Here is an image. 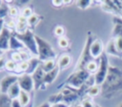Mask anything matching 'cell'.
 Returning a JSON list of instances; mask_svg holds the SVG:
<instances>
[{
	"label": "cell",
	"instance_id": "cell-35",
	"mask_svg": "<svg viewBox=\"0 0 122 107\" xmlns=\"http://www.w3.org/2000/svg\"><path fill=\"white\" fill-rule=\"evenodd\" d=\"M81 105H82L83 107H94L92 101L90 98H84V99L82 100V102H81Z\"/></svg>",
	"mask_w": 122,
	"mask_h": 107
},
{
	"label": "cell",
	"instance_id": "cell-12",
	"mask_svg": "<svg viewBox=\"0 0 122 107\" xmlns=\"http://www.w3.org/2000/svg\"><path fill=\"white\" fill-rule=\"evenodd\" d=\"M29 29L28 26V20L26 17L20 15L16 19V27H15V32L16 33H24Z\"/></svg>",
	"mask_w": 122,
	"mask_h": 107
},
{
	"label": "cell",
	"instance_id": "cell-30",
	"mask_svg": "<svg viewBox=\"0 0 122 107\" xmlns=\"http://www.w3.org/2000/svg\"><path fill=\"white\" fill-rule=\"evenodd\" d=\"M53 33L55 36H58L59 38L64 37V33H65V29L62 26H56L53 29Z\"/></svg>",
	"mask_w": 122,
	"mask_h": 107
},
{
	"label": "cell",
	"instance_id": "cell-3",
	"mask_svg": "<svg viewBox=\"0 0 122 107\" xmlns=\"http://www.w3.org/2000/svg\"><path fill=\"white\" fill-rule=\"evenodd\" d=\"M35 41H36L37 50H38L37 57L40 60V62L54 59V57L56 56V53L53 50L51 44L47 40H45L44 38H42L38 35H35Z\"/></svg>",
	"mask_w": 122,
	"mask_h": 107
},
{
	"label": "cell",
	"instance_id": "cell-45",
	"mask_svg": "<svg viewBox=\"0 0 122 107\" xmlns=\"http://www.w3.org/2000/svg\"><path fill=\"white\" fill-rule=\"evenodd\" d=\"M118 107H122V103H121V104H120V105H119Z\"/></svg>",
	"mask_w": 122,
	"mask_h": 107
},
{
	"label": "cell",
	"instance_id": "cell-39",
	"mask_svg": "<svg viewBox=\"0 0 122 107\" xmlns=\"http://www.w3.org/2000/svg\"><path fill=\"white\" fill-rule=\"evenodd\" d=\"M51 3H52V5L55 6V7H61V6L64 4V1H61V0L56 1V0H54V1H51Z\"/></svg>",
	"mask_w": 122,
	"mask_h": 107
},
{
	"label": "cell",
	"instance_id": "cell-4",
	"mask_svg": "<svg viewBox=\"0 0 122 107\" xmlns=\"http://www.w3.org/2000/svg\"><path fill=\"white\" fill-rule=\"evenodd\" d=\"M15 37L24 45V46L34 56H38V50H37V45L35 41V34L33 33V30L28 29L24 33H13Z\"/></svg>",
	"mask_w": 122,
	"mask_h": 107
},
{
	"label": "cell",
	"instance_id": "cell-19",
	"mask_svg": "<svg viewBox=\"0 0 122 107\" xmlns=\"http://www.w3.org/2000/svg\"><path fill=\"white\" fill-rule=\"evenodd\" d=\"M40 65H41V67H42V69L44 70L45 73H48V72L53 70L57 66L54 59H51V60H47V61H44V62H41Z\"/></svg>",
	"mask_w": 122,
	"mask_h": 107
},
{
	"label": "cell",
	"instance_id": "cell-23",
	"mask_svg": "<svg viewBox=\"0 0 122 107\" xmlns=\"http://www.w3.org/2000/svg\"><path fill=\"white\" fill-rule=\"evenodd\" d=\"M99 93H101V87L99 85H92V87L89 88V90L87 91V94L90 96V97H94V96H97Z\"/></svg>",
	"mask_w": 122,
	"mask_h": 107
},
{
	"label": "cell",
	"instance_id": "cell-34",
	"mask_svg": "<svg viewBox=\"0 0 122 107\" xmlns=\"http://www.w3.org/2000/svg\"><path fill=\"white\" fill-rule=\"evenodd\" d=\"M10 60H12L13 62H15L16 63L18 62H22V60H21V57H20V54H19V51H14L12 54H11V59Z\"/></svg>",
	"mask_w": 122,
	"mask_h": 107
},
{
	"label": "cell",
	"instance_id": "cell-40",
	"mask_svg": "<svg viewBox=\"0 0 122 107\" xmlns=\"http://www.w3.org/2000/svg\"><path fill=\"white\" fill-rule=\"evenodd\" d=\"M5 27V19H0V33Z\"/></svg>",
	"mask_w": 122,
	"mask_h": 107
},
{
	"label": "cell",
	"instance_id": "cell-41",
	"mask_svg": "<svg viewBox=\"0 0 122 107\" xmlns=\"http://www.w3.org/2000/svg\"><path fill=\"white\" fill-rule=\"evenodd\" d=\"M38 107H51V104L49 101H45V102H43L42 104H40Z\"/></svg>",
	"mask_w": 122,
	"mask_h": 107
},
{
	"label": "cell",
	"instance_id": "cell-27",
	"mask_svg": "<svg viewBox=\"0 0 122 107\" xmlns=\"http://www.w3.org/2000/svg\"><path fill=\"white\" fill-rule=\"evenodd\" d=\"M76 6L81 9H86L87 8H89L91 6V3L92 1L90 0H79V1H76Z\"/></svg>",
	"mask_w": 122,
	"mask_h": 107
},
{
	"label": "cell",
	"instance_id": "cell-15",
	"mask_svg": "<svg viewBox=\"0 0 122 107\" xmlns=\"http://www.w3.org/2000/svg\"><path fill=\"white\" fill-rule=\"evenodd\" d=\"M28 63H29V67H28V70H27L26 74L31 75V74L36 70V68L40 65L41 62H40V60L38 59V57H32V58H30V59L28 61Z\"/></svg>",
	"mask_w": 122,
	"mask_h": 107
},
{
	"label": "cell",
	"instance_id": "cell-17",
	"mask_svg": "<svg viewBox=\"0 0 122 107\" xmlns=\"http://www.w3.org/2000/svg\"><path fill=\"white\" fill-rule=\"evenodd\" d=\"M24 48V45L15 37V35L12 33L11 37H10V50H14V51H17L18 49L20 50H23Z\"/></svg>",
	"mask_w": 122,
	"mask_h": 107
},
{
	"label": "cell",
	"instance_id": "cell-1",
	"mask_svg": "<svg viewBox=\"0 0 122 107\" xmlns=\"http://www.w3.org/2000/svg\"><path fill=\"white\" fill-rule=\"evenodd\" d=\"M122 92V69L110 65L105 81L101 85V96L105 98H111Z\"/></svg>",
	"mask_w": 122,
	"mask_h": 107
},
{
	"label": "cell",
	"instance_id": "cell-11",
	"mask_svg": "<svg viewBox=\"0 0 122 107\" xmlns=\"http://www.w3.org/2000/svg\"><path fill=\"white\" fill-rule=\"evenodd\" d=\"M90 51H91V55L93 59H97L100 58V56L104 53L103 51V45L102 42L98 39H95L92 42L91 44V47H90Z\"/></svg>",
	"mask_w": 122,
	"mask_h": 107
},
{
	"label": "cell",
	"instance_id": "cell-29",
	"mask_svg": "<svg viewBox=\"0 0 122 107\" xmlns=\"http://www.w3.org/2000/svg\"><path fill=\"white\" fill-rule=\"evenodd\" d=\"M16 67H17V63L15 62H13L12 60H8L7 61L6 66H5V68L7 70H9V71H15Z\"/></svg>",
	"mask_w": 122,
	"mask_h": 107
},
{
	"label": "cell",
	"instance_id": "cell-10",
	"mask_svg": "<svg viewBox=\"0 0 122 107\" xmlns=\"http://www.w3.org/2000/svg\"><path fill=\"white\" fill-rule=\"evenodd\" d=\"M11 35V31L9 28L4 27L0 33V51H6L10 49V40Z\"/></svg>",
	"mask_w": 122,
	"mask_h": 107
},
{
	"label": "cell",
	"instance_id": "cell-36",
	"mask_svg": "<svg viewBox=\"0 0 122 107\" xmlns=\"http://www.w3.org/2000/svg\"><path fill=\"white\" fill-rule=\"evenodd\" d=\"M7 59L4 56H0V70L3 69L6 66V62H7Z\"/></svg>",
	"mask_w": 122,
	"mask_h": 107
},
{
	"label": "cell",
	"instance_id": "cell-14",
	"mask_svg": "<svg viewBox=\"0 0 122 107\" xmlns=\"http://www.w3.org/2000/svg\"><path fill=\"white\" fill-rule=\"evenodd\" d=\"M59 70H60L59 67L56 66L53 70H51V71H50V72H48V73H45V76H44V89H45V87H46L48 84H51V83L56 79Z\"/></svg>",
	"mask_w": 122,
	"mask_h": 107
},
{
	"label": "cell",
	"instance_id": "cell-9",
	"mask_svg": "<svg viewBox=\"0 0 122 107\" xmlns=\"http://www.w3.org/2000/svg\"><path fill=\"white\" fill-rule=\"evenodd\" d=\"M44 76L45 72L42 69L41 65H39L36 70L31 74V78L34 82V90H38L40 89V87H43L44 89Z\"/></svg>",
	"mask_w": 122,
	"mask_h": 107
},
{
	"label": "cell",
	"instance_id": "cell-6",
	"mask_svg": "<svg viewBox=\"0 0 122 107\" xmlns=\"http://www.w3.org/2000/svg\"><path fill=\"white\" fill-rule=\"evenodd\" d=\"M92 35L91 32L88 33V36H87V39H86V43H85V45H84V48L82 50V53L80 55V58H79V61L77 62V65H76V68L75 70H84L86 69V66L87 64L93 61L92 55H91V51H90V47H91V44L92 42Z\"/></svg>",
	"mask_w": 122,
	"mask_h": 107
},
{
	"label": "cell",
	"instance_id": "cell-26",
	"mask_svg": "<svg viewBox=\"0 0 122 107\" xmlns=\"http://www.w3.org/2000/svg\"><path fill=\"white\" fill-rule=\"evenodd\" d=\"M9 15L11 18H16L17 19L21 14H20L19 9L15 6H11V7H10V9H9Z\"/></svg>",
	"mask_w": 122,
	"mask_h": 107
},
{
	"label": "cell",
	"instance_id": "cell-20",
	"mask_svg": "<svg viewBox=\"0 0 122 107\" xmlns=\"http://www.w3.org/2000/svg\"><path fill=\"white\" fill-rule=\"evenodd\" d=\"M20 93H21V88H20L19 84L16 82V83H14V84L9 89V91H8L7 94L10 97V98L14 99V98H18Z\"/></svg>",
	"mask_w": 122,
	"mask_h": 107
},
{
	"label": "cell",
	"instance_id": "cell-21",
	"mask_svg": "<svg viewBox=\"0 0 122 107\" xmlns=\"http://www.w3.org/2000/svg\"><path fill=\"white\" fill-rule=\"evenodd\" d=\"M12 98L8 94L0 93V107H11Z\"/></svg>",
	"mask_w": 122,
	"mask_h": 107
},
{
	"label": "cell",
	"instance_id": "cell-44",
	"mask_svg": "<svg viewBox=\"0 0 122 107\" xmlns=\"http://www.w3.org/2000/svg\"><path fill=\"white\" fill-rule=\"evenodd\" d=\"M94 107H100V106H99V105H97V104H95V105H94Z\"/></svg>",
	"mask_w": 122,
	"mask_h": 107
},
{
	"label": "cell",
	"instance_id": "cell-7",
	"mask_svg": "<svg viewBox=\"0 0 122 107\" xmlns=\"http://www.w3.org/2000/svg\"><path fill=\"white\" fill-rule=\"evenodd\" d=\"M17 83L19 84L22 91H25L27 93H30L34 89V82L31 78V75L29 74H22L18 78Z\"/></svg>",
	"mask_w": 122,
	"mask_h": 107
},
{
	"label": "cell",
	"instance_id": "cell-28",
	"mask_svg": "<svg viewBox=\"0 0 122 107\" xmlns=\"http://www.w3.org/2000/svg\"><path fill=\"white\" fill-rule=\"evenodd\" d=\"M5 25H6L5 27L9 28L10 30L11 28H14V29H15V27H16V21H15V19L10 17L8 20H5Z\"/></svg>",
	"mask_w": 122,
	"mask_h": 107
},
{
	"label": "cell",
	"instance_id": "cell-8",
	"mask_svg": "<svg viewBox=\"0 0 122 107\" xmlns=\"http://www.w3.org/2000/svg\"><path fill=\"white\" fill-rule=\"evenodd\" d=\"M18 78L19 77L15 74H10L3 77L0 80V93L7 94L9 89L18 81Z\"/></svg>",
	"mask_w": 122,
	"mask_h": 107
},
{
	"label": "cell",
	"instance_id": "cell-38",
	"mask_svg": "<svg viewBox=\"0 0 122 107\" xmlns=\"http://www.w3.org/2000/svg\"><path fill=\"white\" fill-rule=\"evenodd\" d=\"M51 107H69V105L64 102H57V103L51 104Z\"/></svg>",
	"mask_w": 122,
	"mask_h": 107
},
{
	"label": "cell",
	"instance_id": "cell-5",
	"mask_svg": "<svg viewBox=\"0 0 122 107\" xmlns=\"http://www.w3.org/2000/svg\"><path fill=\"white\" fill-rule=\"evenodd\" d=\"M109 68H110V64H109V59L108 56L106 54V52H104L100 58H99V62H98V69L95 72L94 76V80H95V84L96 85H102L103 82L106 80V77L108 75L109 72Z\"/></svg>",
	"mask_w": 122,
	"mask_h": 107
},
{
	"label": "cell",
	"instance_id": "cell-24",
	"mask_svg": "<svg viewBox=\"0 0 122 107\" xmlns=\"http://www.w3.org/2000/svg\"><path fill=\"white\" fill-rule=\"evenodd\" d=\"M97 69H98V63H97L96 62H94V61L90 62L87 64V66H86V70H87L90 74H92V73L95 74V72L97 71Z\"/></svg>",
	"mask_w": 122,
	"mask_h": 107
},
{
	"label": "cell",
	"instance_id": "cell-2",
	"mask_svg": "<svg viewBox=\"0 0 122 107\" xmlns=\"http://www.w3.org/2000/svg\"><path fill=\"white\" fill-rule=\"evenodd\" d=\"M92 74H90L86 69L84 70H75L72 74H71L67 80L58 86V88H61V86L66 85L74 89H80L82 88Z\"/></svg>",
	"mask_w": 122,
	"mask_h": 107
},
{
	"label": "cell",
	"instance_id": "cell-33",
	"mask_svg": "<svg viewBox=\"0 0 122 107\" xmlns=\"http://www.w3.org/2000/svg\"><path fill=\"white\" fill-rule=\"evenodd\" d=\"M32 13H33V12H32V9H31L30 7H26V8L23 9L21 15L24 16V17H26V18H28V17H30Z\"/></svg>",
	"mask_w": 122,
	"mask_h": 107
},
{
	"label": "cell",
	"instance_id": "cell-25",
	"mask_svg": "<svg viewBox=\"0 0 122 107\" xmlns=\"http://www.w3.org/2000/svg\"><path fill=\"white\" fill-rule=\"evenodd\" d=\"M10 7L6 4V2H3V4L0 6V19H5L9 14Z\"/></svg>",
	"mask_w": 122,
	"mask_h": 107
},
{
	"label": "cell",
	"instance_id": "cell-31",
	"mask_svg": "<svg viewBox=\"0 0 122 107\" xmlns=\"http://www.w3.org/2000/svg\"><path fill=\"white\" fill-rule=\"evenodd\" d=\"M113 39H114V42H115V45H116L117 50L120 53H122V35H119V36H117V37H115Z\"/></svg>",
	"mask_w": 122,
	"mask_h": 107
},
{
	"label": "cell",
	"instance_id": "cell-18",
	"mask_svg": "<svg viewBox=\"0 0 122 107\" xmlns=\"http://www.w3.org/2000/svg\"><path fill=\"white\" fill-rule=\"evenodd\" d=\"M41 19H42V16H41V15H38V14H36V13H32L30 17L27 18L29 28L31 29V30H33V28L37 26V24L41 21Z\"/></svg>",
	"mask_w": 122,
	"mask_h": 107
},
{
	"label": "cell",
	"instance_id": "cell-13",
	"mask_svg": "<svg viewBox=\"0 0 122 107\" xmlns=\"http://www.w3.org/2000/svg\"><path fill=\"white\" fill-rule=\"evenodd\" d=\"M106 54H109V55H112L114 57H119V58L122 57V53H120L116 48L115 42H114L113 38H112L106 45Z\"/></svg>",
	"mask_w": 122,
	"mask_h": 107
},
{
	"label": "cell",
	"instance_id": "cell-32",
	"mask_svg": "<svg viewBox=\"0 0 122 107\" xmlns=\"http://www.w3.org/2000/svg\"><path fill=\"white\" fill-rule=\"evenodd\" d=\"M58 45L61 48H67L69 45V40L66 37H61L58 40Z\"/></svg>",
	"mask_w": 122,
	"mask_h": 107
},
{
	"label": "cell",
	"instance_id": "cell-16",
	"mask_svg": "<svg viewBox=\"0 0 122 107\" xmlns=\"http://www.w3.org/2000/svg\"><path fill=\"white\" fill-rule=\"evenodd\" d=\"M71 62V58L69 54H63L60 56V58L57 61V66L59 69H65L67 68Z\"/></svg>",
	"mask_w": 122,
	"mask_h": 107
},
{
	"label": "cell",
	"instance_id": "cell-22",
	"mask_svg": "<svg viewBox=\"0 0 122 107\" xmlns=\"http://www.w3.org/2000/svg\"><path fill=\"white\" fill-rule=\"evenodd\" d=\"M18 99H19L20 103L22 104V106L23 107H26L30 103V94L21 90V93H20V95L18 97Z\"/></svg>",
	"mask_w": 122,
	"mask_h": 107
},
{
	"label": "cell",
	"instance_id": "cell-42",
	"mask_svg": "<svg viewBox=\"0 0 122 107\" xmlns=\"http://www.w3.org/2000/svg\"><path fill=\"white\" fill-rule=\"evenodd\" d=\"M74 107H83V106H82V105H81V103H80V104H77V105H76V106H74Z\"/></svg>",
	"mask_w": 122,
	"mask_h": 107
},
{
	"label": "cell",
	"instance_id": "cell-43",
	"mask_svg": "<svg viewBox=\"0 0 122 107\" xmlns=\"http://www.w3.org/2000/svg\"><path fill=\"white\" fill-rule=\"evenodd\" d=\"M2 4H3V1H1V0H0V6H1Z\"/></svg>",
	"mask_w": 122,
	"mask_h": 107
},
{
	"label": "cell",
	"instance_id": "cell-37",
	"mask_svg": "<svg viewBox=\"0 0 122 107\" xmlns=\"http://www.w3.org/2000/svg\"><path fill=\"white\" fill-rule=\"evenodd\" d=\"M11 107H23V106H22V104L20 103V101H19L18 98H14V99H12Z\"/></svg>",
	"mask_w": 122,
	"mask_h": 107
}]
</instances>
